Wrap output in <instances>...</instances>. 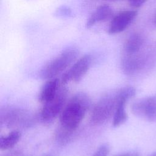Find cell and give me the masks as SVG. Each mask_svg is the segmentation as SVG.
Listing matches in <instances>:
<instances>
[{"mask_svg": "<svg viewBox=\"0 0 156 156\" xmlns=\"http://www.w3.org/2000/svg\"><path fill=\"white\" fill-rule=\"evenodd\" d=\"M91 105L89 96L82 92L73 96L67 101L60 115V126L76 131Z\"/></svg>", "mask_w": 156, "mask_h": 156, "instance_id": "cell-1", "label": "cell"}, {"mask_svg": "<svg viewBox=\"0 0 156 156\" xmlns=\"http://www.w3.org/2000/svg\"><path fill=\"white\" fill-rule=\"evenodd\" d=\"M78 54V51L74 48L65 49L41 69L40 77L44 80L56 78L70 67L76 60Z\"/></svg>", "mask_w": 156, "mask_h": 156, "instance_id": "cell-2", "label": "cell"}, {"mask_svg": "<svg viewBox=\"0 0 156 156\" xmlns=\"http://www.w3.org/2000/svg\"><path fill=\"white\" fill-rule=\"evenodd\" d=\"M118 99V90L102 97L93 107L90 116V123L93 126H99L112 118Z\"/></svg>", "mask_w": 156, "mask_h": 156, "instance_id": "cell-3", "label": "cell"}, {"mask_svg": "<svg viewBox=\"0 0 156 156\" xmlns=\"http://www.w3.org/2000/svg\"><path fill=\"white\" fill-rule=\"evenodd\" d=\"M1 125L17 130L32 126L35 121L34 114L27 110L15 107H5L1 110Z\"/></svg>", "mask_w": 156, "mask_h": 156, "instance_id": "cell-4", "label": "cell"}, {"mask_svg": "<svg viewBox=\"0 0 156 156\" xmlns=\"http://www.w3.org/2000/svg\"><path fill=\"white\" fill-rule=\"evenodd\" d=\"M68 89L61 87L55 96L43 104L40 113V119L44 122H50L61 114L68 99Z\"/></svg>", "mask_w": 156, "mask_h": 156, "instance_id": "cell-5", "label": "cell"}, {"mask_svg": "<svg viewBox=\"0 0 156 156\" xmlns=\"http://www.w3.org/2000/svg\"><path fill=\"white\" fill-rule=\"evenodd\" d=\"M92 62L90 55L86 54L76 60L63 74L61 83L66 85L69 82H79L89 70Z\"/></svg>", "mask_w": 156, "mask_h": 156, "instance_id": "cell-6", "label": "cell"}, {"mask_svg": "<svg viewBox=\"0 0 156 156\" xmlns=\"http://www.w3.org/2000/svg\"><path fill=\"white\" fill-rule=\"evenodd\" d=\"M118 93L119 99L112 117V125L115 127L120 126L127 121L126 104L135 95L136 90L132 86H125L118 89Z\"/></svg>", "mask_w": 156, "mask_h": 156, "instance_id": "cell-7", "label": "cell"}, {"mask_svg": "<svg viewBox=\"0 0 156 156\" xmlns=\"http://www.w3.org/2000/svg\"><path fill=\"white\" fill-rule=\"evenodd\" d=\"M131 111L137 117L149 121H156V95L138 99L131 105Z\"/></svg>", "mask_w": 156, "mask_h": 156, "instance_id": "cell-8", "label": "cell"}, {"mask_svg": "<svg viewBox=\"0 0 156 156\" xmlns=\"http://www.w3.org/2000/svg\"><path fill=\"white\" fill-rule=\"evenodd\" d=\"M146 62L147 57L141 51L134 54H123L121 62V69L126 75L133 76L144 68Z\"/></svg>", "mask_w": 156, "mask_h": 156, "instance_id": "cell-9", "label": "cell"}, {"mask_svg": "<svg viewBox=\"0 0 156 156\" xmlns=\"http://www.w3.org/2000/svg\"><path fill=\"white\" fill-rule=\"evenodd\" d=\"M137 16L136 10H123L113 17L108 32L110 34H118L124 31Z\"/></svg>", "mask_w": 156, "mask_h": 156, "instance_id": "cell-10", "label": "cell"}, {"mask_svg": "<svg viewBox=\"0 0 156 156\" xmlns=\"http://www.w3.org/2000/svg\"><path fill=\"white\" fill-rule=\"evenodd\" d=\"M60 84L61 82L57 77L48 80L39 93V101L43 104L54 98L61 87Z\"/></svg>", "mask_w": 156, "mask_h": 156, "instance_id": "cell-11", "label": "cell"}, {"mask_svg": "<svg viewBox=\"0 0 156 156\" xmlns=\"http://www.w3.org/2000/svg\"><path fill=\"white\" fill-rule=\"evenodd\" d=\"M113 16L112 9L107 4L101 5L94 10L87 20V28H90L95 24L105 21L110 19Z\"/></svg>", "mask_w": 156, "mask_h": 156, "instance_id": "cell-12", "label": "cell"}, {"mask_svg": "<svg viewBox=\"0 0 156 156\" xmlns=\"http://www.w3.org/2000/svg\"><path fill=\"white\" fill-rule=\"evenodd\" d=\"M144 45L143 36L139 32L130 34L126 40L124 46V54H134L141 51Z\"/></svg>", "mask_w": 156, "mask_h": 156, "instance_id": "cell-13", "label": "cell"}, {"mask_svg": "<svg viewBox=\"0 0 156 156\" xmlns=\"http://www.w3.org/2000/svg\"><path fill=\"white\" fill-rule=\"evenodd\" d=\"M21 136V132L18 130H13L7 135L0 137V149L7 151L13 148L20 141Z\"/></svg>", "mask_w": 156, "mask_h": 156, "instance_id": "cell-14", "label": "cell"}, {"mask_svg": "<svg viewBox=\"0 0 156 156\" xmlns=\"http://www.w3.org/2000/svg\"><path fill=\"white\" fill-rule=\"evenodd\" d=\"M75 132L76 131L65 129L60 126L55 133V140L59 144H66L73 138Z\"/></svg>", "mask_w": 156, "mask_h": 156, "instance_id": "cell-15", "label": "cell"}, {"mask_svg": "<svg viewBox=\"0 0 156 156\" xmlns=\"http://www.w3.org/2000/svg\"><path fill=\"white\" fill-rule=\"evenodd\" d=\"M109 152V146L107 144H103L96 149L91 156H108Z\"/></svg>", "mask_w": 156, "mask_h": 156, "instance_id": "cell-16", "label": "cell"}, {"mask_svg": "<svg viewBox=\"0 0 156 156\" xmlns=\"http://www.w3.org/2000/svg\"><path fill=\"white\" fill-rule=\"evenodd\" d=\"M71 14V10L66 6L60 7L55 11V15L59 16H69Z\"/></svg>", "mask_w": 156, "mask_h": 156, "instance_id": "cell-17", "label": "cell"}, {"mask_svg": "<svg viewBox=\"0 0 156 156\" xmlns=\"http://www.w3.org/2000/svg\"><path fill=\"white\" fill-rule=\"evenodd\" d=\"M147 0H127L129 5L133 8H138L146 2Z\"/></svg>", "mask_w": 156, "mask_h": 156, "instance_id": "cell-18", "label": "cell"}, {"mask_svg": "<svg viewBox=\"0 0 156 156\" xmlns=\"http://www.w3.org/2000/svg\"><path fill=\"white\" fill-rule=\"evenodd\" d=\"M115 156H140L138 154L135 153V152H125V153H122L120 154H118Z\"/></svg>", "mask_w": 156, "mask_h": 156, "instance_id": "cell-19", "label": "cell"}, {"mask_svg": "<svg viewBox=\"0 0 156 156\" xmlns=\"http://www.w3.org/2000/svg\"><path fill=\"white\" fill-rule=\"evenodd\" d=\"M8 156H21L20 153H17V152H14L13 154H11L10 155H8Z\"/></svg>", "mask_w": 156, "mask_h": 156, "instance_id": "cell-20", "label": "cell"}, {"mask_svg": "<svg viewBox=\"0 0 156 156\" xmlns=\"http://www.w3.org/2000/svg\"><path fill=\"white\" fill-rule=\"evenodd\" d=\"M154 24L156 25V13H155L154 18Z\"/></svg>", "mask_w": 156, "mask_h": 156, "instance_id": "cell-21", "label": "cell"}, {"mask_svg": "<svg viewBox=\"0 0 156 156\" xmlns=\"http://www.w3.org/2000/svg\"><path fill=\"white\" fill-rule=\"evenodd\" d=\"M43 156H53V155L52 154H46L43 155Z\"/></svg>", "mask_w": 156, "mask_h": 156, "instance_id": "cell-22", "label": "cell"}, {"mask_svg": "<svg viewBox=\"0 0 156 156\" xmlns=\"http://www.w3.org/2000/svg\"><path fill=\"white\" fill-rule=\"evenodd\" d=\"M150 156H156V152H154V153H152Z\"/></svg>", "mask_w": 156, "mask_h": 156, "instance_id": "cell-23", "label": "cell"}, {"mask_svg": "<svg viewBox=\"0 0 156 156\" xmlns=\"http://www.w3.org/2000/svg\"><path fill=\"white\" fill-rule=\"evenodd\" d=\"M108 1H118V0H108Z\"/></svg>", "mask_w": 156, "mask_h": 156, "instance_id": "cell-24", "label": "cell"}]
</instances>
